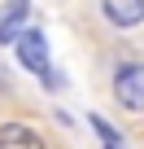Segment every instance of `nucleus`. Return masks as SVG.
<instances>
[{
  "mask_svg": "<svg viewBox=\"0 0 144 149\" xmlns=\"http://www.w3.org/2000/svg\"><path fill=\"white\" fill-rule=\"evenodd\" d=\"M13 53H18V66H22L26 74H35L44 88H57V84H61V79H57V70H52V61H48V40H44L39 26H26V31L18 35Z\"/></svg>",
  "mask_w": 144,
  "mask_h": 149,
  "instance_id": "obj_1",
  "label": "nucleus"
},
{
  "mask_svg": "<svg viewBox=\"0 0 144 149\" xmlns=\"http://www.w3.org/2000/svg\"><path fill=\"white\" fill-rule=\"evenodd\" d=\"M109 92L127 114H144V61H135V57L118 61L109 74Z\"/></svg>",
  "mask_w": 144,
  "mask_h": 149,
  "instance_id": "obj_2",
  "label": "nucleus"
},
{
  "mask_svg": "<svg viewBox=\"0 0 144 149\" xmlns=\"http://www.w3.org/2000/svg\"><path fill=\"white\" fill-rule=\"evenodd\" d=\"M101 18L114 31H135L144 26V0H101Z\"/></svg>",
  "mask_w": 144,
  "mask_h": 149,
  "instance_id": "obj_3",
  "label": "nucleus"
},
{
  "mask_svg": "<svg viewBox=\"0 0 144 149\" xmlns=\"http://www.w3.org/2000/svg\"><path fill=\"white\" fill-rule=\"evenodd\" d=\"M0 149H48L39 127H31L26 118H5L0 123Z\"/></svg>",
  "mask_w": 144,
  "mask_h": 149,
  "instance_id": "obj_4",
  "label": "nucleus"
},
{
  "mask_svg": "<svg viewBox=\"0 0 144 149\" xmlns=\"http://www.w3.org/2000/svg\"><path fill=\"white\" fill-rule=\"evenodd\" d=\"M26 18H31V0H5L0 5V44L13 48L18 35L26 31Z\"/></svg>",
  "mask_w": 144,
  "mask_h": 149,
  "instance_id": "obj_5",
  "label": "nucleus"
},
{
  "mask_svg": "<svg viewBox=\"0 0 144 149\" xmlns=\"http://www.w3.org/2000/svg\"><path fill=\"white\" fill-rule=\"evenodd\" d=\"M88 127L96 132V140H101V145H122V132H118L109 118H101V114H88Z\"/></svg>",
  "mask_w": 144,
  "mask_h": 149,
  "instance_id": "obj_6",
  "label": "nucleus"
},
{
  "mask_svg": "<svg viewBox=\"0 0 144 149\" xmlns=\"http://www.w3.org/2000/svg\"><path fill=\"white\" fill-rule=\"evenodd\" d=\"M5 97H9V84H5V79H0V101H5Z\"/></svg>",
  "mask_w": 144,
  "mask_h": 149,
  "instance_id": "obj_7",
  "label": "nucleus"
},
{
  "mask_svg": "<svg viewBox=\"0 0 144 149\" xmlns=\"http://www.w3.org/2000/svg\"><path fill=\"white\" fill-rule=\"evenodd\" d=\"M101 149H127V140H122V145H101Z\"/></svg>",
  "mask_w": 144,
  "mask_h": 149,
  "instance_id": "obj_8",
  "label": "nucleus"
}]
</instances>
